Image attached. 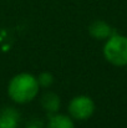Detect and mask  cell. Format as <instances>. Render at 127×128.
I'll use <instances>...</instances> for the list:
<instances>
[{"instance_id": "4", "label": "cell", "mask_w": 127, "mask_h": 128, "mask_svg": "<svg viewBox=\"0 0 127 128\" xmlns=\"http://www.w3.org/2000/svg\"><path fill=\"white\" fill-rule=\"evenodd\" d=\"M20 112L15 107H5L0 111V128H18Z\"/></svg>"}, {"instance_id": "9", "label": "cell", "mask_w": 127, "mask_h": 128, "mask_svg": "<svg viewBox=\"0 0 127 128\" xmlns=\"http://www.w3.org/2000/svg\"><path fill=\"white\" fill-rule=\"evenodd\" d=\"M25 128H44L42 127V123L41 121H38V120H33L28 123V126Z\"/></svg>"}, {"instance_id": "2", "label": "cell", "mask_w": 127, "mask_h": 128, "mask_svg": "<svg viewBox=\"0 0 127 128\" xmlns=\"http://www.w3.org/2000/svg\"><path fill=\"white\" fill-rule=\"evenodd\" d=\"M103 57L113 66H127V36L112 34L103 45Z\"/></svg>"}, {"instance_id": "6", "label": "cell", "mask_w": 127, "mask_h": 128, "mask_svg": "<svg viewBox=\"0 0 127 128\" xmlns=\"http://www.w3.org/2000/svg\"><path fill=\"white\" fill-rule=\"evenodd\" d=\"M40 103H41L42 110L49 116L59 112V110L61 107V100H60L59 94L55 93V92H51V91L45 92L42 94L41 100H40Z\"/></svg>"}, {"instance_id": "8", "label": "cell", "mask_w": 127, "mask_h": 128, "mask_svg": "<svg viewBox=\"0 0 127 128\" xmlns=\"http://www.w3.org/2000/svg\"><path fill=\"white\" fill-rule=\"evenodd\" d=\"M36 78H38V82H39V86H40V88H49V87H51L52 84H54V75L51 74V72H49V71H42L40 72L38 76H36Z\"/></svg>"}, {"instance_id": "3", "label": "cell", "mask_w": 127, "mask_h": 128, "mask_svg": "<svg viewBox=\"0 0 127 128\" xmlns=\"http://www.w3.org/2000/svg\"><path fill=\"white\" fill-rule=\"evenodd\" d=\"M96 106L93 100L87 94H79L71 98L67 106L69 116L76 121H86L95 113Z\"/></svg>"}, {"instance_id": "7", "label": "cell", "mask_w": 127, "mask_h": 128, "mask_svg": "<svg viewBox=\"0 0 127 128\" xmlns=\"http://www.w3.org/2000/svg\"><path fill=\"white\" fill-rule=\"evenodd\" d=\"M45 128H75V123L70 116L56 112L49 116V121Z\"/></svg>"}, {"instance_id": "5", "label": "cell", "mask_w": 127, "mask_h": 128, "mask_svg": "<svg viewBox=\"0 0 127 128\" xmlns=\"http://www.w3.org/2000/svg\"><path fill=\"white\" fill-rule=\"evenodd\" d=\"M88 34L96 40H107L113 34V30L108 22L96 20L88 26Z\"/></svg>"}, {"instance_id": "1", "label": "cell", "mask_w": 127, "mask_h": 128, "mask_svg": "<svg viewBox=\"0 0 127 128\" xmlns=\"http://www.w3.org/2000/svg\"><path fill=\"white\" fill-rule=\"evenodd\" d=\"M40 92V86L35 75L20 72L14 75L8 84V96L16 104H25L34 101Z\"/></svg>"}]
</instances>
